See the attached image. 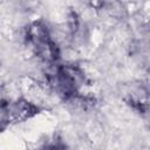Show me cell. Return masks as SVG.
<instances>
[{
  "instance_id": "4",
  "label": "cell",
  "mask_w": 150,
  "mask_h": 150,
  "mask_svg": "<svg viewBox=\"0 0 150 150\" xmlns=\"http://www.w3.org/2000/svg\"><path fill=\"white\" fill-rule=\"evenodd\" d=\"M39 150H67L66 144L60 139H53L52 142L46 143Z\"/></svg>"
},
{
  "instance_id": "2",
  "label": "cell",
  "mask_w": 150,
  "mask_h": 150,
  "mask_svg": "<svg viewBox=\"0 0 150 150\" xmlns=\"http://www.w3.org/2000/svg\"><path fill=\"white\" fill-rule=\"evenodd\" d=\"M23 40L34 56L47 67H52L60 62V47L45 22H30L25 28Z\"/></svg>"
},
{
  "instance_id": "1",
  "label": "cell",
  "mask_w": 150,
  "mask_h": 150,
  "mask_svg": "<svg viewBox=\"0 0 150 150\" xmlns=\"http://www.w3.org/2000/svg\"><path fill=\"white\" fill-rule=\"evenodd\" d=\"M48 84L64 101H77L82 98V87L87 77L82 68L75 63H56L48 67Z\"/></svg>"
},
{
  "instance_id": "3",
  "label": "cell",
  "mask_w": 150,
  "mask_h": 150,
  "mask_svg": "<svg viewBox=\"0 0 150 150\" xmlns=\"http://www.w3.org/2000/svg\"><path fill=\"white\" fill-rule=\"evenodd\" d=\"M41 112V108L28 101L27 98L2 100L1 103V128L5 130L8 127L23 123Z\"/></svg>"
}]
</instances>
